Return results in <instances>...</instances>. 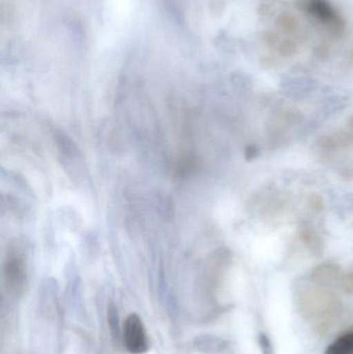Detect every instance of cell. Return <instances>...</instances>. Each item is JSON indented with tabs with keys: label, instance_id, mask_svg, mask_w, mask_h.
Masks as SVG:
<instances>
[{
	"label": "cell",
	"instance_id": "obj_1",
	"mask_svg": "<svg viewBox=\"0 0 353 354\" xmlns=\"http://www.w3.org/2000/svg\"><path fill=\"white\" fill-rule=\"evenodd\" d=\"M294 4L298 10L314 18L336 37L343 33V18L329 0H294Z\"/></svg>",
	"mask_w": 353,
	"mask_h": 354
},
{
	"label": "cell",
	"instance_id": "obj_2",
	"mask_svg": "<svg viewBox=\"0 0 353 354\" xmlns=\"http://www.w3.org/2000/svg\"><path fill=\"white\" fill-rule=\"evenodd\" d=\"M124 343L126 351L132 354H143L149 349L144 326L136 314H131L126 318L124 326Z\"/></svg>",
	"mask_w": 353,
	"mask_h": 354
},
{
	"label": "cell",
	"instance_id": "obj_3",
	"mask_svg": "<svg viewBox=\"0 0 353 354\" xmlns=\"http://www.w3.org/2000/svg\"><path fill=\"white\" fill-rule=\"evenodd\" d=\"M6 289L10 295L18 297L24 290L26 282V272H25L24 262L18 257L12 258L6 264Z\"/></svg>",
	"mask_w": 353,
	"mask_h": 354
},
{
	"label": "cell",
	"instance_id": "obj_4",
	"mask_svg": "<svg viewBox=\"0 0 353 354\" xmlns=\"http://www.w3.org/2000/svg\"><path fill=\"white\" fill-rule=\"evenodd\" d=\"M321 147L327 151H339L353 147V118L350 120L348 130L321 139Z\"/></svg>",
	"mask_w": 353,
	"mask_h": 354
},
{
	"label": "cell",
	"instance_id": "obj_5",
	"mask_svg": "<svg viewBox=\"0 0 353 354\" xmlns=\"http://www.w3.org/2000/svg\"><path fill=\"white\" fill-rule=\"evenodd\" d=\"M325 354H353V332L340 336L327 347Z\"/></svg>",
	"mask_w": 353,
	"mask_h": 354
},
{
	"label": "cell",
	"instance_id": "obj_6",
	"mask_svg": "<svg viewBox=\"0 0 353 354\" xmlns=\"http://www.w3.org/2000/svg\"><path fill=\"white\" fill-rule=\"evenodd\" d=\"M340 268L336 264L325 263L315 268L313 279L317 282H332L339 276Z\"/></svg>",
	"mask_w": 353,
	"mask_h": 354
},
{
	"label": "cell",
	"instance_id": "obj_7",
	"mask_svg": "<svg viewBox=\"0 0 353 354\" xmlns=\"http://www.w3.org/2000/svg\"><path fill=\"white\" fill-rule=\"evenodd\" d=\"M278 25L282 30L287 31V32H294L298 29V23L294 17L292 15H281L279 18L277 19Z\"/></svg>",
	"mask_w": 353,
	"mask_h": 354
},
{
	"label": "cell",
	"instance_id": "obj_8",
	"mask_svg": "<svg viewBox=\"0 0 353 354\" xmlns=\"http://www.w3.org/2000/svg\"><path fill=\"white\" fill-rule=\"evenodd\" d=\"M300 239L305 245H308L310 250H316L319 248L318 237L316 233L310 228H303L300 231Z\"/></svg>",
	"mask_w": 353,
	"mask_h": 354
},
{
	"label": "cell",
	"instance_id": "obj_9",
	"mask_svg": "<svg viewBox=\"0 0 353 354\" xmlns=\"http://www.w3.org/2000/svg\"><path fill=\"white\" fill-rule=\"evenodd\" d=\"M342 288L350 295H353V272L344 277L342 280Z\"/></svg>",
	"mask_w": 353,
	"mask_h": 354
},
{
	"label": "cell",
	"instance_id": "obj_10",
	"mask_svg": "<svg viewBox=\"0 0 353 354\" xmlns=\"http://www.w3.org/2000/svg\"><path fill=\"white\" fill-rule=\"evenodd\" d=\"M310 204L314 209L319 210L323 208V201H321L319 196H314V197L311 198Z\"/></svg>",
	"mask_w": 353,
	"mask_h": 354
}]
</instances>
